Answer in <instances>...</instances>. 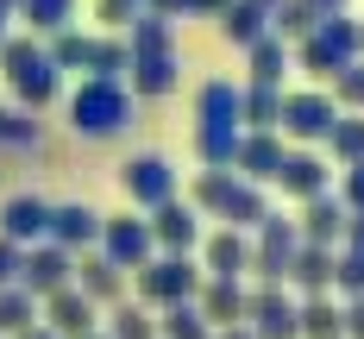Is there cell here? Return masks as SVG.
<instances>
[{
    "label": "cell",
    "instance_id": "obj_48",
    "mask_svg": "<svg viewBox=\"0 0 364 339\" xmlns=\"http://www.w3.org/2000/svg\"><path fill=\"white\" fill-rule=\"evenodd\" d=\"M88 339H113V333H101V327H95V333H88Z\"/></svg>",
    "mask_w": 364,
    "mask_h": 339
},
{
    "label": "cell",
    "instance_id": "obj_7",
    "mask_svg": "<svg viewBox=\"0 0 364 339\" xmlns=\"http://www.w3.org/2000/svg\"><path fill=\"white\" fill-rule=\"evenodd\" d=\"M195 289H201V270H195V258L188 252H151L145 264H139V301L145 308H170V301H195Z\"/></svg>",
    "mask_w": 364,
    "mask_h": 339
},
{
    "label": "cell",
    "instance_id": "obj_1",
    "mask_svg": "<svg viewBox=\"0 0 364 339\" xmlns=\"http://www.w3.org/2000/svg\"><path fill=\"white\" fill-rule=\"evenodd\" d=\"M245 139V119H239V88L232 82H201V101H195V151L201 163L226 170L232 151Z\"/></svg>",
    "mask_w": 364,
    "mask_h": 339
},
{
    "label": "cell",
    "instance_id": "obj_24",
    "mask_svg": "<svg viewBox=\"0 0 364 339\" xmlns=\"http://www.w3.org/2000/svg\"><path fill=\"white\" fill-rule=\"evenodd\" d=\"M195 301H201V314L214 321V327H232V321H245V289H239V276H208L201 289H195Z\"/></svg>",
    "mask_w": 364,
    "mask_h": 339
},
{
    "label": "cell",
    "instance_id": "obj_38",
    "mask_svg": "<svg viewBox=\"0 0 364 339\" xmlns=\"http://www.w3.org/2000/svg\"><path fill=\"white\" fill-rule=\"evenodd\" d=\"M339 201H346L352 214H364V157H358V163H346V183H339Z\"/></svg>",
    "mask_w": 364,
    "mask_h": 339
},
{
    "label": "cell",
    "instance_id": "obj_20",
    "mask_svg": "<svg viewBox=\"0 0 364 339\" xmlns=\"http://www.w3.org/2000/svg\"><path fill=\"white\" fill-rule=\"evenodd\" d=\"M333 264H339V245H314V239H301L289 258V283L301 289V296H321V289H333Z\"/></svg>",
    "mask_w": 364,
    "mask_h": 339
},
{
    "label": "cell",
    "instance_id": "obj_13",
    "mask_svg": "<svg viewBox=\"0 0 364 339\" xmlns=\"http://www.w3.org/2000/svg\"><path fill=\"white\" fill-rule=\"evenodd\" d=\"M101 252H107L119 270H139V264L157 252L151 220H139V214H113V220H101Z\"/></svg>",
    "mask_w": 364,
    "mask_h": 339
},
{
    "label": "cell",
    "instance_id": "obj_47",
    "mask_svg": "<svg viewBox=\"0 0 364 339\" xmlns=\"http://www.w3.org/2000/svg\"><path fill=\"white\" fill-rule=\"evenodd\" d=\"M6 26H13V6H6V0H0V44H6V38H13V32H6Z\"/></svg>",
    "mask_w": 364,
    "mask_h": 339
},
{
    "label": "cell",
    "instance_id": "obj_26",
    "mask_svg": "<svg viewBox=\"0 0 364 339\" xmlns=\"http://www.w3.org/2000/svg\"><path fill=\"white\" fill-rule=\"evenodd\" d=\"M239 119H245V126H277V119H283V88H277V82L239 88Z\"/></svg>",
    "mask_w": 364,
    "mask_h": 339
},
{
    "label": "cell",
    "instance_id": "obj_29",
    "mask_svg": "<svg viewBox=\"0 0 364 339\" xmlns=\"http://www.w3.org/2000/svg\"><path fill=\"white\" fill-rule=\"evenodd\" d=\"M264 19H270V6H257V0H226V38H232V44L252 50L257 38H264Z\"/></svg>",
    "mask_w": 364,
    "mask_h": 339
},
{
    "label": "cell",
    "instance_id": "obj_3",
    "mask_svg": "<svg viewBox=\"0 0 364 339\" xmlns=\"http://www.w3.org/2000/svg\"><path fill=\"white\" fill-rule=\"evenodd\" d=\"M195 208H208V214H214V220H226V226H245V232L270 214V201L257 195V183H252V176H239L232 163H226V170H214V163H208V176L195 183Z\"/></svg>",
    "mask_w": 364,
    "mask_h": 339
},
{
    "label": "cell",
    "instance_id": "obj_41",
    "mask_svg": "<svg viewBox=\"0 0 364 339\" xmlns=\"http://www.w3.org/2000/svg\"><path fill=\"white\" fill-rule=\"evenodd\" d=\"M339 101H358L364 107V63H346L339 70Z\"/></svg>",
    "mask_w": 364,
    "mask_h": 339
},
{
    "label": "cell",
    "instance_id": "obj_11",
    "mask_svg": "<svg viewBox=\"0 0 364 339\" xmlns=\"http://www.w3.org/2000/svg\"><path fill=\"white\" fill-rule=\"evenodd\" d=\"M119 183H126V195H132V208H164L170 195H176V170H170V157H157V151H139L126 170H119Z\"/></svg>",
    "mask_w": 364,
    "mask_h": 339
},
{
    "label": "cell",
    "instance_id": "obj_12",
    "mask_svg": "<svg viewBox=\"0 0 364 339\" xmlns=\"http://www.w3.org/2000/svg\"><path fill=\"white\" fill-rule=\"evenodd\" d=\"M333 119H339V95H314V88H308V95H283V119H277V126H283L289 139H308V145H314V139L333 132Z\"/></svg>",
    "mask_w": 364,
    "mask_h": 339
},
{
    "label": "cell",
    "instance_id": "obj_40",
    "mask_svg": "<svg viewBox=\"0 0 364 339\" xmlns=\"http://www.w3.org/2000/svg\"><path fill=\"white\" fill-rule=\"evenodd\" d=\"M19 264H26V245L0 232V289H6V283H19Z\"/></svg>",
    "mask_w": 364,
    "mask_h": 339
},
{
    "label": "cell",
    "instance_id": "obj_22",
    "mask_svg": "<svg viewBox=\"0 0 364 339\" xmlns=\"http://www.w3.org/2000/svg\"><path fill=\"white\" fill-rule=\"evenodd\" d=\"M201 258H208V276H245V270H252V239H245V226H220L214 239L201 245Z\"/></svg>",
    "mask_w": 364,
    "mask_h": 339
},
{
    "label": "cell",
    "instance_id": "obj_39",
    "mask_svg": "<svg viewBox=\"0 0 364 339\" xmlns=\"http://www.w3.org/2000/svg\"><path fill=\"white\" fill-rule=\"evenodd\" d=\"M95 13H101V26H132V19L145 13V0H101Z\"/></svg>",
    "mask_w": 364,
    "mask_h": 339
},
{
    "label": "cell",
    "instance_id": "obj_42",
    "mask_svg": "<svg viewBox=\"0 0 364 339\" xmlns=\"http://www.w3.org/2000/svg\"><path fill=\"white\" fill-rule=\"evenodd\" d=\"M346 339H364V296L346 301Z\"/></svg>",
    "mask_w": 364,
    "mask_h": 339
},
{
    "label": "cell",
    "instance_id": "obj_8",
    "mask_svg": "<svg viewBox=\"0 0 364 339\" xmlns=\"http://www.w3.org/2000/svg\"><path fill=\"white\" fill-rule=\"evenodd\" d=\"M245 327H252L257 339H301V301H295L283 283H264V289H252V301H245Z\"/></svg>",
    "mask_w": 364,
    "mask_h": 339
},
{
    "label": "cell",
    "instance_id": "obj_49",
    "mask_svg": "<svg viewBox=\"0 0 364 339\" xmlns=\"http://www.w3.org/2000/svg\"><path fill=\"white\" fill-rule=\"evenodd\" d=\"M257 6H277V0H257Z\"/></svg>",
    "mask_w": 364,
    "mask_h": 339
},
{
    "label": "cell",
    "instance_id": "obj_32",
    "mask_svg": "<svg viewBox=\"0 0 364 339\" xmlns=\"http://www.w3.org/2000/svg\"><path fill=\"white\" fill-rule=\"evenodd\" d=\"M270 19H277V38H308L314 26H321V13H314L308 0H277Z\"/></svg>",
    "mask_w": 364,
    "mask_h": 339
},
{
    "label": "cell",
    "instance_id": "obj_10",
    "mask_svg": "<svg viewBox=\"0 0 364 339\" xmlns=\"http://www.w3.org/2000/svg\"><path fill=\"white\" fill-rule=\"evenodd\" d=\"M19 283H26L38 301L57 296V289H70V283H75V252H70V245H57V239H38L32 252H26V264H19Z\"/></svg>",
    "mask_w": 364,
    "mask_h": 339
},
{
    "label": "cell",
    "instance_id": "obj_34",
    "mask_svg": "<svg viewBox=\"0 0 364 339\" xmlns=\"http://www.w3.org/2000/svg\"><path fill=\"white\" fill-rule=\"evenodd\" d=\"M327 145H333L339 163H358V157H364V119H346V113H339L333 132H327Z\"/></svg>",
    "mask_w": 364,
    "mask_h": 339
},
{
    "label": "cell",
    "instance_id": "obj_21",
    "mask_svg": "<svg viewBox=\"0 0 364 339\" xmlns=\"http://www.w3.org/2000/svg\"><path fill=\"white\" fill-rule=\"evenodd\" d=\"M50 239L70 252H88V245H101V214L88 201H63V208H50Z\"/></svg>",
    "mask_w": 364,
    "mask_h": 339
},
{
    "label": "cell",
    "instance_id": "obj_9",
    "mask_svg": "<svg viewBox=\"0 0 364 339\" xmlns=\"http://www.w3.org/2000/svg\"><path fill=\"white\" fill-rule=\"evenodd\" d=\"M252 232H257V245H252V270L264 276V283H289V258H295V245H301V226L283 220V214H264Z\"/></svg>",
    "mask_w": 364,
    "mask_h": 339
},
{
    "label": "cell",
    "instance_id": "obj_2",
    "mask_svg": "<svg viewBox=\"0 0 364 339\" xmlns=\"http://www.w3.org/2000/svg\"><path fill=\"white\" fill-rule=\"evenodd\" d=\"M70 126L82 139H113L132 126V95L119 88V75H88L70 95Z\"/></svg>",
    "mask_w": 364,
    "mask_h": 339
},
{
    "label": "cell",
    "instance_id": "obj_30",
    "mask_svg": "<svg viewBox=\"0 0 364 339\" xmlns=\"http://www.w3.org/2000/svg\"><path fill=\"white\" fill-rule=\"evenodd\" d=\"M283 75H289V38L264 32L252 44V82H283Z\"/></svg>",
    "mask_w": 364,
    "mask_h": 339
},
{
    "label": "cell",
    "instance_id": "obj_36",
    "mask_svg": "<svg viewBox=\"0 0 364 339\" xmlns=\"http://www.w3.org/2000/svg\"><path fill=\"white\" fill-rule=\"evenodd\" d=\"M0 145H38V119H32V107H26V113L0 107Z\"/></svg>",
    "mask_w": 364,
    "mask_h": 339
},
{
    "label": "cell",
    "instance_id": "obj_31",
    "mask_svg": "<svg viewBox=\"0 0 364 339\" xmlns=\"http://www.w3.org/2000/svg\"><path fill=\"white\" fill-rule=\"evenodd\" d=\"M107 333H113V339H157V321H151L145 301H113Z\"/></svg>",
    "mask_w": 364,
    "mask_h": 339
},
{
    "label": "cell",
    "instance_id": "obj_23",
    "mask_svg": "<svg viewBox=\"0 0 364 339\" xmlns=\"http://www.w3.org/2000/svg\"><path fill=\"white\" fill-rule=\"evenodd\" d=\"M75 289L88 301H101V308H113V301L126 296V270L101 252V258H75Z\"/></svg>",
    "mask_w": 364,
    "mask_h": 339
},
{
    "label": "cell",
    "instance_id": "obj_45",
    "mask_svg": "<svg viewBox=\"0 0 364 339\" xmlns=\"http://www.w3.org/2000/svg\"><path fill=\"white\" fill-rule=\"evenodd\" d=\"M13 339H63V333H57V327H38V321H32L26 333H13Z\"/></svg>",
    "mask_w": 364,
    "mask_h": 339
},
{
    "label": "cell",
    "instance_id": "obj_4",
    "mask_svg": "<svg viewBox=\"0 0 364 339\" xmlns=\"http://www.w3.org/2000/svg\"><path fill=\"white\" fill-rule=\"evenodd\" d=\"M132 88L139 95H170L176 88V50H170V19L164 13L132 19Z\"/></svg>",
    "mask_w": 364,
    "mask_h": 339
},
{
    "label": "cell",
    "instance_id": "obj_5",
    "mask_svg": "<svg viewBox=\"0 0 364 339\" xmlns=\"http://www.w3.org/2000/svg\"><path fill=\"white\" fill-rule=\"evenodd\" d=\"M0 50H6V82H13V95H19L26 107H50V101H57V82H63L50 44H38V38H6Z\"/></svg>",
    "mask_w": 364,
    "mask_h": 339
},
{
    "label": "cell",
    "instance_id": "obj_28",
    "mask_svg": "<svg viewBox=\"0 0 364 339\" xmlns=\"http://www.w3.org/2000/svg\"><path fill=\"white\" fill-rule=\"evenodd\" d=\"M32 321H38V296L26 289V283H6V289H0V339L26 333Z\"/></svg>",
    "mask_w": 364,
    "mask_h": 339
},
{
    "label": "cell",
    "instance_id": "obj_16",
    "mask_svg": "<svg viewBox=\"0 0 364 339\" xmlns=\"http://www.w3.org/2000/svg\"><path fill=\"white\" fill-rule=\"evenodd\" d=\"M95 314H101V301H88L82 289H57V296H44V327H57L63 339H88L95 333Z\"/></svg>",
    "mask_w": 364,
    "mask_h": 339
},
{
    "label": "cell",
    "instance_id": "obj_46",
    "mask_svg": "<svg viewBox=\"0 0 364 339\" xmlns=\"http://www.w3.org/2000/svg\"><path fill=\"white\" fill-rule=\"evenodd\" d=\"M308 6H314L321 19H327V13H346V0H308Z\"/></svg>",
    "mask_w": 364,
    "mask_h": 339
},
{
    "label": "cell",
    "instance_id": "obj_35",
    "mask_svg": "<svg viewBox=\"0 0 364 339\" xmlns=\"http://www.w3.org/2000/svg\"><path fill=\"white\" fill-rule=\"evenodd\" d=\"M333 289H339L346 301L364 296V252H352V245L339 252V264H333Z\"/></svg>",
    "mask_w": 364,
    "mask_h": 339
},
{
    "label": "cell",
    "instance_id": "obj_6",
    "mask_svg": "<svg viewBox=\"0 0 364 339\" xmlns=\"http://www.w3.org/2000/svg\"><path fill=\"white\" fill-rule=\"evenodd\" d=\"M358 50H364V26H358V19H346V13H327L314 32L301 38V70L339 75L346 63H358Z\"/></svg>",
    "mask_w": 364,
    "mask_h": 339
},
{
    "label": "cell",
    "instance_id": "obj_43",
    "mask_svg": "<svg viewBox=\"0 0 364 339\" xmlns=\"http://www.w3.org/2000/svg\"><path fill=\"white\" fill-rule=\"evenodd\" d=\"M346 245H352V252H364V214H352V220H346Z\"/></svg>",
    "mask_w": 364,
    "mask_h": 339
},
{
    "label": "cell",
    "instance_id": "obj_17",
    "mask_svg": "<svg viewBox=\"0 0 364 339\" xmlns=\"http://www.w3.org/2000/svg\"><path fill=\"white\" fill-rule=\"evenodd\" d=\"M346 220H352V208L339 201V195H308L301 201V239H314V245H346Z\"/></svg>",
    "mask_w": 364,
    "mask_h": 339
},
{
    "label": "cell",
    "instance_id": "obj_37",
    "mask_svg": "<svg viewBox=\"0 0 364 339\" xmlns=\"http://www.w3.org/2000/svg\"><path fill=\"white\" fill-rule=\"evenodd\" d=\"M151 13H164V19H176V13H226V0H145Z\"/></svg>",
    "mask_w": 364,
    "mask_h": 339
},
{
    "label": "cell",
    "instance_id": "obj_25",
    "mask_svg": "<svg viewBox=\"0 0 364 339\" xmlns=\"http://www.w3.org/2000/svg\"><path fill=\"white\" fill-rule=\"evenodd\" d=\"M301 339H346V308L321 296H301Z\"/></svg>",
    "mask_w": 364,
    "mask_h": 339
},
{
    "label": "cell",
    "instance_id": "obj_27",
    "mask_svg": "<svg viewBox=\"0 0 364 339\" xmlns=\"http://www.w3.org/2000/svg\"><path fill=\"white\" fill-rule=\"evenodd\" d=\"M157 333L164 339H214V321L201 314V301H170L164 321H157Z\"/></svg>",
    "mask_w": 364,
    "mask_h": 339
},
{
    "label": "cell",
    "instance_id": "obj_14",
    "mask_svg": "<svg viewBox=\"0 0 364 339\" xmlns=\"http://www.w3.org/2000/svg\"><path fill=\"white\" fill-rule=\"evenodd\" d=\"M283 139H277V126H245V139L232 151V170L239 176H252V183H277V170H283Z\"/></svg>",
    "mask_w": 364,
    "mask_h": 339
},
{
    "label": "cell",
    "instance_id": "obj_19",
    "mask_svg": "<svg viewBox=\"0 0 364 339\" xmlns=\"http://www.w3.org/2000/svg\"><path fill=\"white\" fill-rule=\"evenodd\" d=\"M0 232L19 239V245L50 239V201H44V195H13V201L0 208Z\"/></svg>",
    "mask_w": 364,
    "mask_h": 339
},
{
    "label": "cell",
    "instance_id": "obj_44",
    "mask_svg": "<svg viewBox=\"0 0 364 339\" xmlns=\"http://www.w3.org/2000/svg\"><path fill=\"white\" fill-rule=\"evenodd\" d=\"M214 339H257V333L245 327V321H232V327H214Z\"/></svg>",
    "mask_w": 364,
    "mask_h": 339
},
{
    "label": "cell",
    "instance_id": "obj_50",
    "mask_svg": "<svg viewBox=\"0 0 364 339\" xmlns=\"http://www.w3.org/2000/svg\"><path fill=\"white\" fill-rule=\"evenodd\" d=\"M6 6H19V0H6Z\"/></svg>",
    "mask_w": 364,
    "mask_h": 339
},
{
    "label": "cell",
    "instance_id": "obj_18",
    "mask_svg": "<svg viewBox=\"0 0 364 339\" xmlns=\"http://www.w3.org/2000/svg\"><path fill=\"white\" fill-rule=\"evenodd\" d=\"M277 188H283V195H295V201H308V195H327V188H333L327 157H314V151H283Z\"/></svg>",
    "mask_w": 364,
    "mask_h": 339
},
{
    "label": "cell",
    "instance_id": "obj_15",
    "mask_svg": "<svg viewBox=\"0 0 364 339\" xmlns=\"http://www.w3.org/2000/svg\"><path fill=\"white\" fill-rule=\"evenodd\" d=\"M151 239L164 245V252H195L201 245V208H188V201H164V208H151Z\"/></svg>",
    "mask_w": 364,
    "mask_h": 339
},
{
    "label": "cell",
    "instance_id": "obj_33",
    "mask_svg": "<svg viewBox=\"0 0 364 339\" xmlns=\"http://www.w3.org/2000/svg\"><path fill=\"white\" fill-rule=\"evenodd\" d=\"M19 13H26L32 32H63L70 13H75V0H19Z\"/></svg>",
    "mask_w": 364,
    "mask_h": 339
}]
</instances>
